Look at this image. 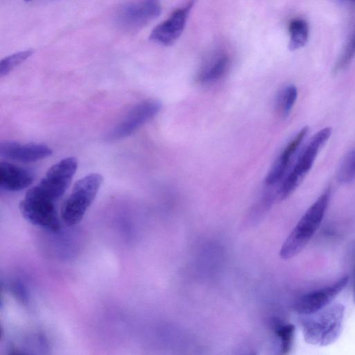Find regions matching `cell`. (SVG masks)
Masks as SVG:
<instances>
[{"instance_id":"obj_7","label":"cell","mask_w":355,"mask_h":355,"mask_svg":"<svg viewBox=\"0 0 355 355\" xmlns=\"http://www.w3.org/2000/svg\"><path fill=\"white\" fill-rule=\"evenodd\" d=\"M77 159L65 157L52 166L37 184L31 187L55 202L64 194L76 172Z\"/></svg>"},{"instance_id":"obj_20","label":"cell","mask_w":355,"mask_h":355,"mask_svg":"<svg viewBox=\"0 0 355 355\" xmlns=\"http://www.w3.org/2000/svg\"><path fill=\"white\" fill-rule=\"evenodd\" d=\"M355 57V29L352 33L344 50L336 62L334 68L335 73L339 72L347 67Z\"/></svg>"},{"instance_id":"obj_10","label":"cell","mask_w":355,"mask_h":355,"mask_svg":"<svg viewBox=\"0 0 355 355\" xmlns=\"http://www.w3.org/2000/svg\"><path fill=\"white\" fill-rule=\"evenodd\" d=\"M348 281V276H344L331 285L301 296L295 304V311L306 315L324 309L344 289Z\"/></svg>"},{"instance_id":"obj_19","label":"cell","mask_w":355,"mask_h":355,"mask_svg":"<svg viewBox=\"0 0 355 355\" xmlns=\"http://www.w3.org/2000/svg\"><path fill=\"white\" fill-rule=\"evenodd\" d=\"M275 332L280 341L282 353H288L292 347L295 327L291 324H277L275 326Z\"/></svg>"},{"instance_id":"obj_8","label":"cell","mask_w":355,"mask_h":355,"mask_svg":"<svg viewBox=\"0 0 355 355\" xmlns=\"http://www.w3.org/2000/svg\"><path fill=\"white\" fill-rule=\"evenodd\" d=\"M161 109L162 103L157 99L148 98L139 103L108 132L105 139L112 141L130 136L154 118Z\"/></svg>"},{"instance_id":"obj_9","label":"cell","mask_w":355,"mask_h":355,"mask_svg":"<svg viewBox=\"0 0 355 355\" xmlns=\"http://www.w3.org/2000/svg\"><path fill=\"white\" fill-rule=\"evenodd\" d=\"M194 3L195 0H191L184 6L175 9L168 19L155 27L149 39L163 46H171L175 43L184 29Z\"/></svg>"},{"instance_id":"obj_15","label":"cell","mask_w":355,"mask_h":355,"mask_svg":"<svg viewBox=\"0 0 355 355\" xmlns=\"http://www.w3.org/2000/svg\"><path fill=\"white\" fill-rule=\"evenodd\" d=\"M309 32V25L304 19L300 18L292 19L288 24L289 49L295 51L304 46L308 40Z\"/></svg>"},{"instance_id":"obj_1","label":"cell","mask_w":355,"mask_h":355,"mask_svg":"<svg viewBox=\"0 0 355 355\" xmlns=\"http://www.w3.org/2000/svg\"><path fill=\"white\" fill-rule=\"evenodd\" d=\"M345 306L340 303L329 304L312 314L303 315L302 331L305 341L317 346L334 343L343 331Z\"/></svg>"},{"instance_id":"obj_21","label":"cell","mask_w":355,"mask_h":355,"mask_svg":"<svg viewBox=\"0 0 355 355\" xmlns=\"http://www.w3.org/2000/svg\"><path fill=\"white\" fill-rule=\"evenodd\" d=\"M337 3L343 5H347L355 7V0H334Z\"/></svg>"},{"instance_id":"obj_5","label":"cell","mask_w":355,"mask_h":355,"mask_svg":"<svg viewBox=\"0 0 355 355\" xmlns=\"http://www.w3.org/2000/svg\"><path fill=\"white\" fill-rule=\"evenodd\" d=\"M24 218L31 224L52 232L62 226L56 202L40 195L31 188L19 204Z\"/></svg>"},{"instance_id":"obj_2","label":"cell","mask_w":355,"mask_h":355,"mask_svg":"<svg viewBox=\"0 0 355 355\" xmlns=\"http://www.w3.org/2000/svg\"><path fill=\"white\" fill-rule=\"evenodd\" d=\"M330 195L328 187L306 211L284 242L279 252L282 259L293 258L308 244L322 223Z\"/></svg>"},{"instance_id":"obj_18","label":"cell","mask_w":355,"mask_h":355,"mask_svg":"<svg viewBox=\"0 0 355 355\" xmlns=\"http://www.w3.org/2000/svg\"><path fill=\"white\" fill-rule=\"evenodd\" d=\"M33 53L32 49H28L5 57L0 62V77L8 75L14 68L30 58Z\"/></svg>"},{"instance_id":"obj_23","label":"cell","mask_w":355,"mask_h":355,"mask_svg":"<svg viewBox=\"0 0 355 355\" xmlns=\"http://www.w3.org/2000/svg\"><path fill=\"white\" fill-rule=\"evenodd\" d=\"M24 1H25L26 2H30V1H33V0H24Z\"/></svg>"},{"instance_id":"obj_4","label":"cell","mask_w":355,"mask_h":355,"mask_svg":"<svg viewBox=\"0 0 355 355\" xmlns=\"http://www.w3.org/2000/svg\"><path fill=\"white\" fill-rule=\"evenodd\" d=\"M331 135V128L327 127L320 130L311 138L279 189L278 195L281 200L288 197L298 187L311 168L318 154Z\"/></svg>"},{"instance_id":"obj_13","label":"cell","mask_w":355,"mask_h":355,"mask_svg":"<svg viewBox=\"0 0 355 355\" xmlns=\"http://www.w3.org/2000/svg\"><path fill=\"white\" fill-rule=\"evenodd\" d=\"M34 178V173L28 168L6 162L0 164V188L2 190L21 191L28 187Z\"/></svg>"},{"instance_id":"obj_16","label":"cell","mask_w":355,"mask_h":355,"mask_svg":"<svg viewBox=\"0 0 355 355\" xmlns=\"http://www.w3.org/2000/svg\"><path fill=\"white\" fill-rule=\"evenodd\" d=\"M297 97V89L293 85L286 86L277 97V107L281 114L286 117L291 112Z\"/></svg>"},{"instance_id":"obj_3","label":"cell","mask_w":355,"mask_h":355,"mask_svg":"<svg viewBox=\"0 0 355 355\" xmlns=\"http://www.w3.org/2000/svg\"><path fill=\"white\" fill-rule=\"evenodd\" d=\"M98 173H91L78 180L60 209L62 222L67 226L78 224L94 201L103 183Z\"/></svg>"},{"instance_id":"obj_6","label":"cell","mask_w":355,"mask_h":355,"mask_svg":"<svg viewBox=\"0 0 355 355\" xmlns=\"http://www.w3.org/2000/svg\"><path fill=\"white\" fill-rule=\"evenodd\" d=\"M161 12L159 0H128L118 8L115 21L121 29L135 32L155 19Z\"/></svg>"},{"instance_id":"obj_12","label":"cell","mask_w":355,"mask_h":355,"mask_svg":"<svg viewBox=\"0 0 355 355\" xmlns=\"http://www.w3.org/2000/svg\"><path fill=\"white\" fill-rule=\"evenodd\" d=\"M308 132L309 128L307 126L303 127L286 144L266 177L265 182L266 184H275L284 176L293 157L302 144Z\"/></svg>"},{"instance_id":"obj_14","label":"cell","mask_w":355,"mask_h":355,"mask_svg":"<svg viewBox=\"0 0 355 355\" xmlns=\"http://www.w3.org/2000/svg\"><path fill=\"white\" fill-rule=\"evenodd\" d=\"M230 60L227 54L219 53L211 58L200 69L197 80L201 84H209L218 80L227 72Z\"/></svg>"},{"instance_id":"obj_11","label":"cell","mask_w":355,"mask_h":355,"mask_svg":"<svg viewBox=\"0 0 355 355\" xmlns=\"http://www.w3.org/2000/svg\"><path fill=\"white\" fill-rule=\"evenodd\" d=\"M52 150L46 144L37 143L21 144L3 141L0 145L1 156L21 162H33L51 155Z\"/></svg>"},{"instance_id":"obj_22","label":"cell","mask_w":355,"mask_h":355,"mask_svg":"<svg viewBox=\"0 0 355 355\" xmlns=\"http://www.w3.org/2000/svg\"><path fill=\"white\" fill-rule=\"evenodd\" d=\"M353 300H354V302L355 304V284H354V292H353Z\"/></svg>"},{"instance_id":"obj_17","label":"cell","mask_w":355,"mask_h":355,"mask_svg":"<svg viewBox=\"0 0 355 355\" xmlns=\"http://www.w3.org/2000/svg\"><path fill=\"white\" fill-rule=\"evenodd\" d=\"M337 178L343 184L349 183L355 179V148L343 158L338 169Z\"/></svg>"}]
</instances>
